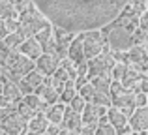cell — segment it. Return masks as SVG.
<instances>
[{"label": "cell", "mask_w": 148, "mask_h": 135, "mask_svg": "<svg viewBox=\"0 0 148 135\" xmlns=\"http://www.w3.org/2000/svg\"><path fill=\"white\" fill-rule=\"evenodd\" d=\"M2 88H4V83L0 81V94H2Z\"/></svg>", "instance_id": "cell-42"}, {"label": "cell", "mask_w": 148, "mask_h": 135, "mask_svg": "<svg viewBox=\"0 0 148 135\" xmlns=\"http://www.w3.org/2000/svg\"><path fill=\"white\" fill-rule=\"evenodd\" d=\"M19 11L15 10V4L10 0H0V19L2 21H17Z\"/></svg>", "instance_id": "cell-17"}, {"label": "cell", "mask_w": 148, "mask_h": 135, "mask_svg": "<svg viewBox=\"0 0 148 135\" xmlns=\"http://www.w3.org/2000/svg\"><path fill=\"white\" fill-rule=\"evenodd\" d=\"M130 6V13L131 17H139V15L146 13V0H131Z\"/></svg>", "instance_id": "cell-27"}, {"label": "cell", "mask_w": 148, "mask_h": 135, "mask_svg": "<svg viewBox=\"0 0 148 135\" xmlns=\"http://www.w3.org/2000/svg\"><path fill=\"white\" fill-rule=\"evenodd\" d=\"M47 126H49V122H47V118H45L43 113H36L34 118H30V122H28L30 133H45Z\"/></svg>", "instance_id": "cell-18"}, {"label": "cell", "mask_w": 148, "mask_h": 135, "mask_svg": "<svg viewBox=\"0 0 148 135\" xmlns=\"http://www.w3.org/2000/svg\"><path fill=\"white\" fill-rule=\"evenodd\" d=\"M11 113H13V109H4V107H0V124H2Z\"/></svg>", "instance_id": "cell-38"}, {"label": "cell", "mask_w": 148, "mask_h": 135, "mask_svg": "<svg viewBox=\"0 0 148 135\" xmlns=\"http://www.w3.org/2000/svg\"><path fill=\"white\" fill-rule=\"evenodd\" d=\"M96 128H98V124H83L79 130L81 135H94L96 133Z\"/></svg>", "instance_id": "cell-36"}, {"label": "cell", "mask_w": 148, "mask_h": 135, "mask_svg": "<svg viewBox=\"0 0 148 135\" xmlns=\"http://www.w3.org/2000/svg\"><path fill=\"white\" fill-rule=\"evenodd\" d=\"M137 25H139V30L146 32V28H148V17H146V13L139 15V21H137Z\"/></svg>", "instance_id": "cell-37"}, {"label": "cell", "mask_w": 148, "mask_h": 135, "mask_svg": "<svg viewBox=\"0 0 148 135\" xmlns=\"http://www.w3.org/2000/svg\"><path fill=\"white\" fill-rule=\"evenodd\" d=\"M64 109H66V107L62 105V103H53V105L45 107L43 114H45V118H47L49 124L60 126L62 124V116H64Z\"/></svg>", "instance_id": "cell-14"}, {"label": "cell", "mask_w": 148, "mask_h": 135, "mask_svg": "<svg viewBox=\"0 0 148 135\" xmlns=\"http://www.w3.org/2000/svg\"><path fill=\"white\" fill-rule=\"evenodd\" d=\"M0 135H6V133H4V132H2V130H0Z\"/></svg>", "instance_id": "cell-44"}, {"label": "cell", "mask_w": 148, "mask_h": 135, "mask_svg": "<svg viewBox=\"0 0 148 135\" xmlns=\"http://www.w3.org/2000/svg\"><path fill=\"white\" fill-rule=\"evenodd\" d=\"M75 92H77V86H75V81H66L64 83V90H62V99L64 101H71L73 99V96H75Z\"/></svg>", "instance_id": "cell-29"}, {"label": "cell", "mask_w": 148, "mask_h": 135, "mask_svg": "<svg viewBox=\"0 0 148 135\" xmlns=\"http://www.w3.org/2000/svg\"><path fill=\"white\" fill-rule=\"evenodd\" d=\"M23 83H25L30 90H32V88H40L41 84H43V75L38 73L36 69H32L30 73H26V75L23 77Z\"/></svg>", "instance_id": "cell-21"}, {"label": "cell", "mask_w": 148, "mask_h": 135, "mask_svg": "<svg viewBox=\"0 0 148 135\" xmlns=\"http://www.w3.org/2000/svg\"><path fill=\"white\" fill-rule=\"evenodd\" d=\"M90 103H92V105H98V107H105V109L112 105L111 96L105 94V92H98V90L94 92V96H92V101H90Z\"/></svg>", "instance_id": "cell-25"}, {"label": "cell", "mask_w": 148, "mask_h": 135, "mask_svg": "<svg viewBox=\"0 0 148 135\" xmlns=\"http://www.w3.org/2000/svg\"><path fill=\"white\" fill-rule=\"evenodd\" d=\"M112 103H114V107L124 114V116H127V114L131 116V113L135 111V105H133V94H131V92H127V90L124 92L122 96H118V98L112 99Z\"/></svg>", "instance_id": "cell-11"}, {"label": "cell", "mask_w": 148, "mask_h": 135, "mask_svg": "<svg viewBox=\"0 0 148 135\" xmlns=\"http://www.w3.org/2000/svg\"><path fill=\"white\" fill-rule=\"evenodd\" d=\"M17 114H19V116H23L25 120H30V118H34V114H36V113H34L30 107H26L23 101H19V111H17Z\"/></svg>", "instance_id": "cell-32"}, {"label": "cell", "mask_w": 148, "mask_h": 135, "mask_svg": "<svg viewBox=\"0 0 148 135\" xmlns=\"http://www.w3.org/2000/svg\"><path fill=\"white\" fill-rule=\"evenodd\" d=\"M107 120H109V124H111L114 130H122V132H126V130H127V116H124L116 107H109Z\"/></svg>", "instance_id": "cell-15"}, {"label": "cell", "mask_w": 148, "mask_h": 135, "mask_svg": "<svg viewBox=\"0 0 148 135\" xmlns=\"http://www.w3.org/2000/svg\"><path fill=\"white\" fill-rule=\"evenodd\" d=\"M141 75H143V73H139L137 69H133V68H130V66H127L126 73H124V77H122V81H120V84H122V86L127 90V88H130L131 84H133V83H135V81H137Z\"/></svg>", "instance_id": "cell-23"}, {"label": "cell", "mask_w": 148, "mask_h": 135, "mask_svg": "<svg viewBox=\"0 0 148 135\" xmlns=\"http://www.w3.org/2000/svg\"><path fill=\"white\" fill-rule=\"evenodd\" d=\"M105 40L101 32H86L83 34V55L84 60H94L103 53Z\"/></svg>", "instance_id": "cell-4"}, {"label": "cell", "mask_w": 148, "mask_h": 135, "mask_svg": "<svg viewBox=\"0 0 148 135\" xmlns=\"http://www.w3.org/2000/svg\"><path fill=\"white\" fill-rule=\"evenodd\" d=\"M56 135H77V133L75 132H69V130H60Z\"/></svg>", "instance_id": "cell-41"}, {"label": "cell", "mask_w": 148, "mask_h": 135, "mask_svg": "<svg viewBox=\"0 0 148 135\" xmlns=\"http://www.w3.org/2000/svg\"><path fill=\"white\" fill-rule=\"evenodd\" d=\"M127 124L131 126V130H133V132L145 133L146 128H148V109H146V107H137V109L131 113Z\"/></svg>", "instance_id": "cell-8"}, {"label": "cell", "mask_w": 148, "mask_h": 135, "mask_svg": "<svg viewBox=\"0 0 148 135\" xmlns=\"http://www.w3.org/2000/svg\"><path fill=\"white\" fill-rule=\"evenodd\" d=\"M36 96L41 99V101L45 99L47 103H51V105H53V103L58 101V96H60V94H58V92L54 90V88L51 86L49 83H45V84H41V86L38 88V94H36Z\"/></svg>", "instance_id": "cell-19"}, {"label": "cell", "mask_w": 148, "mask_h": 135, "mask_svg": "<svg viewBox=\"0 0 148 135\" xmlns=\"http://www.w3.org/2000/svg\"><path fill=\"white\" fill-rule=\"evenodd\" d=\"M51 77H54V79H56V81H60V83H66V81H69V75H68V73H66V71H64V69H62L60 66L54 69V73H53Z\"/></svg>", "instance_id": "cell-35"}, {"label": "cell", "mask_w": 148, "mask_h": 135, "mask_svg": "<svg viewBox=\"0 0 148 135\" xmlns=\"http://www.w3.org/2000/svg\"><path fill=\"white\" fill-rule=\"evenodd\" d=\"M49 23L69 34L98 32L114 23L131 0H28Z\"/></svg>", "instance_id": "cell-1"}, {"label": "cell", "mask_w": 148, "mask_h": 135, "mask_svg": "<svg viewBox=\"0 0 148 135\" xmlns=\"http://www.w3.org/2000/svg\"><path fill=\"white\" fill-rule=\"evenodd\" d=\"M58 132H60V128H58V126H53V124H49L47 130H45V133H47V135H56Z\"/></svg>", "instance_id": "cell-39"}, {"label": "cell", "mask_w": 148, "mask_h": 135, "mask_svg": "<svg viewBox=\"0 0 148 135\" xmlns=\"http://www.w3.org/2000/svg\"><path fill=\"white\" fill-rule=\"evenodd\" d=\"M28 135H47V133H28Z\"/></svg>", "instance_id": "cell-43"}, {"label": "cell", "mask_w": 148, "mask_h": 135, "mask_svg": "<svg viewBox=\"0 0 148 135\" xmlns=\"http://www.w3.org/2000/svg\"><path fill=\"white\" fill-rule=\"evenodd\" d=\"M8 36V28H6V23L0 19V40H4V38Z\"/></svg>", "instance_id": "cell-40"}, {"label": "cell", "mask_w": 148, "mask_h": 135, "mask_svg": "<svg viewBox=\"0 0 148 135\" xmlns=\"http://www.w3.org/2000/svg\"><path fill=\"white\" fill-rule=\"evenodd\" d=\"M0 96L6 99V103L10 107H13V103H19L21 98H23V94L19 92L17 84H13L11 81H10V83H4V88H2V94H0Z\"/></svg>", "instance_id": "cell-16"}, {"label": "cell", "mask_w": 148, "mask_h": 135, "mask_svg": "<svg viewBox=\"0 0 148 135\" xmlns=\"http://www.w3.org/2000/svg\"><path fill=\"white\" fill-rule=\"evenodd\" d=\"M23 103H25L26 107H30L34 113H40V111H43V109H45L43 101H41V99L38 98L36 94H26V96H25V99H23Z\"/></svg>", "instance_id": "cell-22"}, {"label": "cell", "mask_w": 148, "mask_h": 135, "mask_svg": "<svg viewBox=\"0 0 148 135\" xmlns=\"http://www.w3.org/2000/svg\"><path fill=\"white\" fill-rule=\"evenodd\" d=\"M133 105L135 107H146V94L145 92H135L133 94Z\"/></svg>", "instance_id": "cell-34"}, {"label": "cell", "mask_w": 148, "mask_h": 135, "mask_svg": "<svg viewBox=\"0 0 148 135\" xmlns=\"http://www.w3.org/2000/svg\"><path fill=\"white\" fill-rule=\"evenodd\" d=\"M114 56L111 55L109 51H105L103 49V53L98 56V58H94V60H90V64H88V75L86 77H90V79H96V77H101V75H109V71H111V68L114 66Z\"/></svg>", "instance_id": "cell-5"}, {"label": "cell", "mask_w": 148, "mask_h": 135, "mask_svg": "<svg viewBox=\"0 0 148 135\" xmlns=\"http://www.w3.org/2000/svg\"><path fill=\"white\" fill-rule=\"evenodd\" d=\"M131 86L137 88V92H145V94H146V90H148V81H146V77H145V75H141L133 84H131Z\"/></svg>", "instance_id": "cell-33"}, {"label": "cell", "mask_w": 148, "mask_h": 135, "mask_svg": "<svg viewBox=\"0 0 148 135\" xmlns=\"http://www.w3.org/2000/svg\"><path fill=\"white\" fill-rule=\"evenodd\" d=\"M137 30V19L126 15L118 17V25L111 26L105 43L112 53H126L133 47V32Z\"/></svg>", "instance_id": "cell-2"}, {"label": "cell", "mask_w": 148, "mask_h": 135, "mask_svg": "<svg viewBox=\"0 0 148 135\" xmlns=\"http://www.w3.org/2000/svg\"><path fill=\"white\" fill-rule=\"evenodd\" d=\"M77 92H79V96H81V98H83L84 101L88 103V101H92V96H94L96 88H94V86H92V84L86 81V83H83L79 88H77Z\"/></svg>", "instance_id": "cell-28"}, {"label": "cell", "mask_w": 148, "mask_h": 135, "mask_svg": "<svg viewBox=\"0 0 148 135\" xmlns=\"http://www.w3.org/2000/svg\"><path fill=\"white\" fill-rule=\"evenodd\" d=\"M126 69H127V64L126 62H114V66L111 68V71H109V75H111V79L112 81H122V77H124V73H126Z\"/></svg>", "instance_id": "cell-26"}, {"label": "cell", "mask_w": 148, "mask_h": 135, "mask_svg": "<svg viewBox=\"0 0 148 135\" xmlns=\"http://www.w3.org/2000/svg\"><path fill=\"white\" fill-rule=\"evenodd\" d=\"M2 41H4L2 45L8 49V51H15V49H19V45H21L23 41H25V38H23V34L17 30V32H11V34H8V36L4 38Z\"/></svg>", "instance_id": "cell-20"}, {"label": "cell", "mask_w": 148, "mask_h": 135, "mask_svg": "<svg viewBox=\"0 0 148 135\" xmlns=\"http://www.w3.org/2000/svg\"><path fill=\"white\" fill-rule=\"evenodd\" d=\"M0 130L6 135H21V133L26 132V120L23 116H19L17 111H13V113L0 124Z\"/></svg>", "instance_id": "cell-6"}, {"label": "cell", "mask_w": 148, "mask_h": 135, "mask_svg": "<svg viewBox=\"0 0 148 135\" xmlns=\"http://www.w3.org/2000/svg\"><path fill=\"white\" fill-rule=\"evenodd\" d=\"M58 68V58H54V56L51 55H45V53H41V56H38L36 60H34V69H36L38 73H41V75H53L54 69Z\"/></svg>", "instance_id": "cell-7"}, {"label": "cell", "mask_w": 148, "mask_h": 135, "mask_svg": "<svg viewBox=\"0 0 148 135\" xmlns=\"http://www.w3.org/2000/svg\"><path fill=\"white\" fill-rule=\"evenodd\" d=\"M107 114V109L105 107H98V105H92V103H86L81 113V122L83 124H98L99 118H103Z\"/></svg>", "instance_id": "cell-9"}, {"label": "cell", "mask_w": 148, "mask_h": 135, "mask_svg": "<svg viewBox=\"0 0 148 135\" xmlns=\"http://www.w3.org/2000/svg\"><path fill=\"white\" fill-rule=\"evenodd\" d=\"M17 23H19V32L23 34L25 40L26 38H34L40 30L51 26L36 10H26V11H23V13H19Z\"/></svg>", "instance_id": "cell-3"}, {"label": "cell", "mask_w": 148, "mask_h": 135, "mask_svg": "<svg viewBox=\"0 0 148 135\" xmlns=\"http://www.w3.org/2000/svg\"><path fill=\"white\" fill-rule=\"evenodd\" d=\"M94 135H116V130L112 128L109 122H105V124H98Z\"/></svg>", "instance_id": "cell-31"}, {"label": "cell", "mask_w": 148, "mask_h": 135, "mask_svg": "<svg viewBox=\"0 0 148 135\" xmlns=\"http://www.w3.org/2000/svg\"><path fill=\"white\" fill-rule=\"evenodd\" d=\"M62 124H64V130H69V132L79 133L81 126H83V122H81V114H79V113H73V111L68 107V109H64Z\"/></svg>", "instance_id": "cell-13"}, {"label": "cell", "mask_w": 148, "mask_h": 135, "mask_svg": "<svg viewBox=\"0 0 148 135\" xmlns=\"http://www.w3.org/2000/svg\"><path fill=\"white\" fill-rule=\"evenodd\" d=\"M68 58L71 60L75 66L86 62V60H84V55H83V34H81L79 38H75V40L69 43V47H68Z\"/></svg>", "instance_id": "cell-12"}, {"label": "cell", "mask_w": 148, "mask_h": 135, "mask_svg": "<svg viewBox=\"0 0 148 135\" xmlns=\"http://www.w3.org/2000/svg\"><path fill=\"white\" fill-rule=\"evenodd\" d=\"M84 105H86V101H84L81 96H73V99L69 101V109L73 111V113H83V109H84Z\"/></svg>", "instance_id": "cell-30"}, {"label": "cell", "mask_w": 148, "mask_h": 135, "mask_svg": "<svg viewBox=\"0 0 148 135\" xmlns=\"http://www.w3.org/2000/svg\"><path fill=\"white\" fill-rule=\"evenodd\" d=\"M19 53H21L23 56H26V58H30V60H36L38 56H41L43 49H41V45L36 41V38H26V40L19 45Z\"/></svg>", "instance_id": "cell-10"}, {"label": "cell", "mask_w": 148, "mask_h": 135, "mask_svg": "<svg viewBox=\"0 0 148 135\" xmlns=\"http://www.w3.org/2000/svg\"><path fill=\"white\" fill-rule=\"evenodd\" d=\"M90 84H92V86H94L98 92H105V94H109V86H111V75L96 77V79H92Z\"/></svg>", "instance_id": "cell-24"}, {"label": "cell", "mask_w": 148, "mask_h": 135, "mask_svg": "<svg viewBox=\"0 0 148 135\" xmlns=\"http://www.w3.org/2000/svg\"><path fill=\"white\" fill-rule=\"evenodd\" d=\"M77 135H81V133H77Z\"/></svg>", "instance_id": "cell-45"}]
</instances>
